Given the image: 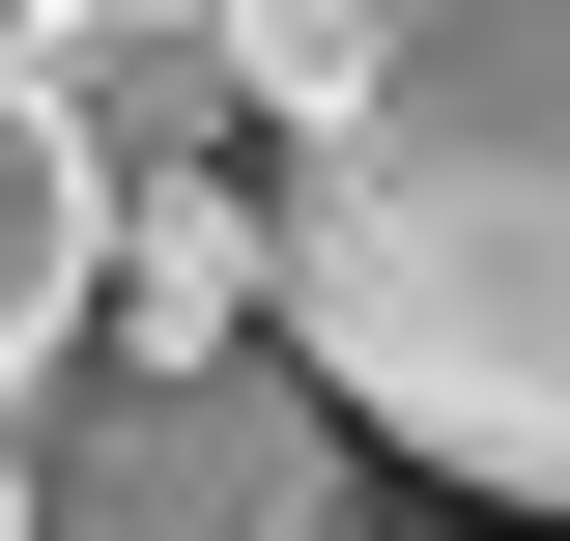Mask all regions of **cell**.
<instances>
[{
    "label": "cell",
    "instance_id": "cell-1",
    "mask_svg": "<svg viewBox=\"0 0 570 541\" xmlns=\"http://www.w3.org/2000/svg\"><path fill=\"white\" fill-rule=\"evenodd\" d=\"M285 371L371 456L570 513V0H228Z\"/></svg>",
    "mask_w": 570,
    "mask_h": 541
},
{
    "label": "cell",
    "instance_id": "cell-3",
    "mask_svg": "<svg viewBox=\"0 0 570 541\" xmlns=\"http://www.w3.org/2000/svg\"><path fill=\"white\" fill-rule=\"evenodd\" d=\"M0 58H29V115L86 142V200H142V171H257V86H228V0H29Z\"/></svg>",
    "mask_w": 570,
    "mask_h": 541
},
{
    "label": "cell",
    "instance_id": "cell-2",
    "mask_svg": "<svg viewBox=\"0 0 570 541\" xmlns=\"http://www.w3.org/2000/svg\"><path fill=\"white\" fill-rule=\"evenodd\" d=\"M29 541H371L343 400L228 342V371H29Z\"/></svg>",
    "mask_w": 570,
    "mask_h": 541
},
{
    "label": "cell",
    "instance_id": "cell-4",
    "mask_svg": "<svg viewBox=\"0 0 570 541\" xmlns=\"http://www.w3.org/2000/svg\"><path fill=\"white\" fill-rule=\"evenodd\" d=\"M86 314H115V371H228V342H285L257 171H142V200L86 228Z\"/></svg>",
    "mask_w": 570,
    "mask_h": 541
},
{
    "label": "cell",
    "instance_id": "cell-7",
    "mask_svg": "<svg viewBox=\"0 0 570 541\" xmlns=\"http://www.w3.org/2000/svg\"><path fill=\"white\" fill-rule=\"evenodd\" d=\"M0 29H29V0H0Z\"/></svg>",
    "mask_w": 570,
    "mask_h": 541
},
{
    "label": "cell",
    "instance_id": "cell-5",
    "mask_svg": "<svg viewBox=\"0 0 570 541\" xmlns=\"http://www.w3.org/2000/svg\"><path fill=\"white\" fill-rule=\"evenodd\" d=\"M86 142L29 115V58H0V400H29V371H86Z\"/></svg>",
    "mask_w": 570,
    "mask_h": 541
},
{
    "label": "cell",
    "instance_id": "cell-6",
    "mask_svg": "<svg viewBox=\"0 0 570 541\" xmlns=\"http://www.w3.org/2000/svg\"><path fill=\"white\" fill-rule=\"evenodd\" d=\"M0 541H29V400H0Z\"/></svg>",
    "mask_w": 570,
    "mask_h": 541
}]
</instances>
